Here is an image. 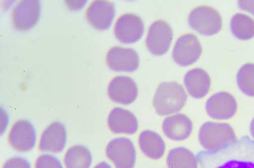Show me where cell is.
Masks as SVG:
<instances>
[{"mask_svg": "<svg viewBox=\"0 0 254 168\" xmlns=\"http://www.w3.org/2000/svg\"><path fill=\"white\" fill-rule=\"evenodd\" d=\"M3 168H31V167L30 163L26 159L14 157L6 161Z\"/></svg>", "mask_w": 254, "mask_h": 168, "instance_id": "obj_25", "label": "cell"}, {"mask_svg": "<svg viewBox=\"0 0 254 168\" xmlns=\"http://www.w3.org/2000/svg\"><path fill=\"white\" fill-rule=\"evenodd\" d=\"M106 61L109 67L116 72H133L139 66V56L134 49L115 46L108 52Z\"/></svg>", "mask_w": 254, "mask_h": 168, "instance_id": "obj_12", "label": "cell"}, {"mask_svg": "<svg viewBox=\"0 0 254 168\" xmlns=\"http://www.w3.org/2000/svg\"><path fill=\"white\" fill-rule=\"evenodd\" d=\"M185 84L188 92L195 99H201L209 92L211 80L209 75L203 69H192L185 77Z\"/></svg>", "mask_w": 254, "mask_h": 168, "instance_id": "obj_18", "label": "cell"}, {"mask_svg": "<svg viewBox=\"0 0 254 168\" xmlns=\"http://www.w3.org/2000/svg\"><path fill=\"white\" fill-rule=\"evenodd\" d=\"M173 36L169 24L163 20H157L149 29L146 39L147 49L155 55H163L169 51Z\"/></svg>", "mask_w": 254, "mask_h": 168, "instance_id": "obj_8", "label": "cell"}, {"mask_svg": "<svg viewBox=\"0 0 254 168\" xmlns=\"http://www.w3.org/2000/svg\"><path fill=\"white\" fill-rule=\"evenodd\" d=\"M67 142L66 128L62 123L54 122L43 133L40 149L42 151L59 153L65 148Z\"/></svg>", "mask_w": 254, "mask_h": 168, "instance_id": "obj_15", "label": "cell"}, {"mask_svg": "<svg viewBox=\"0 0 254 168\" xmlns=\"http://www.w3.org/2000/svg\"><path fill=\"white\" fill-rule=\"evenodd\" d=\"M144 24L141 18L132 13H127L117 20L115 27L116 37L125 44H133L142 37Z\"/></svg>", "mask_w": 254, "mask_h": 168, "instance_id": "obj_9", "label": "cell"}, {"mask_svg": "<svg viewBox=\"0 0 254 168\" xmlns=\"http://www.w3.org/2000/svg\"><path fill=\"white\" fill-rule=\"evenodd\" d=\"M9 143L16 151L28 152L34 148L36 141L35 127L28 120L15 123L10 131Z\"/></svg>", "mask_w": 254, "mask_h": 168, "instance_id": "obj_11", "label": "cell"}, {"mask_svg": "<svg viewBox=\"0 0 254 168\" xmlns=\"http://www.w3.org/2000/svg\"><path fill=\"white\" fill-rule=\"evenodd\" d=\"M190 27L201 35L210 36L216 35L222 28L221 16L214 8L201 6L194 9L188 19Z\"/></svg>", "mask_w": 254, "mask_h": 168, "instance_id": "obj_4", "label": "cell"}, {"mask_svg": "<svg viewBox=\"0 0 254 168\" xmlns=\"http://www.w3.org/2000/svg\"><path fill=\"white\" fill-rule=\"evenodd\" d=\"M108 126L113 132L132 135L137 132L139 124L137 118L131 111L115 108L108 117Z\"/></svg>", "mask_w": 254, "mask_h": 168, "instance_id": "obj_17", "label": "cell"}, {"mask_svg": "<svg viewBox=\"0 0 254 168\" xmlns=\"http://www.w3.org/2000/svg\"><path fill=\"white\" fill-rule=\"evenodd\" d=\"M192 122L188 116L177 114L164 120L162 130L170 139L182 141L190 137L192 133Z\"/></svg>", "mask_w": 254, "mask_h": 168, "instance_id": "obj_16", "label": "cell"}, {"mask_svg": "<svg viewBox=\"0 0 254 168\" xmlns=\"http://www.w3.org/2000/svg\"><path fill=\"white\" fill-rule=\"evenodd\" d=\"M237 78L240 89L247 96L254 97V64L247 63L243 65Z\"/></svg>", "mask_w": 254, "mask_h": 168, "instance_id": "obj_23", "label": "cell"}, {"mask_svg": "<svg viewBox=\"0 0 254 168\" xmlns=\"http://www.w3.org/2000/svg\"><path fill=\"white\" fill-rule=\"evenodd\" d=\"M42 5L38 0H24L15 6L12 20L16 30L27 31L33 29L40 19Z\"/></svg>", "mask_w": 254, "mask_h": 168, "instance_id": "obj_6", "label": "cell"}, {"mask_svg": "<svg viewBox=\"0 0 254 168\" xmlns=\"http://www.w3.org/2000/svg\"><path fill=\"white\" fill-rule=\"evenodd\" d=\"M202 47L196 36L189 34L177 41L172 53L175 62L182 67L193 64L200 57Z\"/></svg>", "mask_w": 254, "mask_h": 168, "instance_id": "obj_7", "label": "cell"}, {"mask_svg": "<svg viewBox=\"0 0 254 168\" xmlns=\"http://www.w3.org/2000/svg\"><path fill=\"white\" fill-rule=\"evenodd\" d=\"M250 131L252 136H253V137L254 138V118L251 122Z\"/></svg>", "mask_w": 254, "mask_h": 168, "instance_id": "obj_28", "label": "cell"}, {"mask_svg": "<svg viewBox=\"0 0 254 168\" xmlns=\"http://www.w3.org/2000/svg\"><path fill=\"white\" fill-rule=\"evenodd\" d=\"M36 168H64L62 163L56 157L51 154H43L36 161Z\"/></svg>", "mask_w": 254, "mask_h": 168, "instance_id": "obj_24", "label": "cell"}, {"mask_svg": "<svg viewBox=\"0 0 254 168\" xmlns=\"http://www.w3.org/2000/svg\"><path fill=\"white\" fill-rule=\"evenodd\" d=\"M138 93L137 85L130 77H117L109 84V96L115 103L125 105L133 103L137 99Z\"/></svg>", "mask_w": 254, "mask_h": 168, "instance_id": "obj_13", "label": "cell"}, {"mask_svg": "<svg viewBox=\"0 0 254 168\" xmlns=\"http://www.w3.org/2000/svg\"><path fill=\"white\" fill-rule=\"evenodd\" d=\"M238 6L242 10L247 11L254 15V1L253 0H240V1H238Z\"/></svg>", "mask_w": 254, "mask_h": 168, "instance_id": "obj_26", "label": "cell"}, {"mask_svg": "<svg viewBox=\"0 0 254 168\" xmlns=\"http://www.w3.org/2000/svg\"><path fill=\"white\" fill-rule=\"evenodd\" d=\"M198 138L201 146L210 152L219 151L238 140L230 125L212 122L202 125L199 128Z\"/></svg>", "mask_w": 254, "mask_h": 168, "instance_id": "obj_3", "label": "cell"}, {"mask_svg": "<svg viewBox=\"0 0 254 168\" xmlns=\"http://www.w3.org/2000/svg\"><path fill=\"white\" fill-rule=\"evenodd\" d=\"M64 161L66 168H90L92 162V153L83 145H74L68 150Z\"/></svg>", "mask_w": 254, "mask_h": 168, "instance_id": "obj_21", "label": "cell"}, {"mask_svg": "<svg viewBox=\"0 0 254 168\" xmlns=\"http://www.w3.org/2000/svg\"><path fill=\"white\" fill-rule=\"evenodd\" d=\"M86 16L88 22L95 29L106 30L110 28L115 18V4L112 2L97 0L90 4Z\"/></svg>", "mask_w": 254, "mask_h": 168, "instance_id": "obj_14", "label": "cell"}, {"mask_svg": "<svg viewBox=\"0 0 254 168\" xmlns=\"http://www.w3.org/2000/svg\"><path fill=\"white\" fill-rule=\"evenodd\" d=\"M237 101L232 95L226 92L216 93L211 96L206 103V113L215 120H228L237 113Z\"/></svg>", "mask_w": 254, "mask_h": 168, "instance_id": "obj_10", "label": "cell"}, {"mask_svg": "<svg viewBox=\"0 0 254 168\" xmlns=\"http://www.w3.org/2000/svg\"><path fill=\"white\" fill-rule=\"evenodd\" d=\"M231 31L236 38L249 40L254 37V20L249 16L237 13L231 20Z\"/></svg>", "mask_w": 254, "mask_h": 168, "instance_id": "obj_22", "label": "cell"}, {"mask_svg": "<svg viewBox=\"0 0 254 168\" xmlns=\"http://www.w3.org/2000/svg\"><path fill=\"white\" fill-rule=\"evenodd\" d=\"M169 168H198L196 156L189 149L183 147L171 150L167 158Z\"/></svg>", "mask_w": 254, "mask_h": 168, "instance_id": "obj_20", "label": "cell"}, {"mask_svg": "<svg viewBox=\"0 0 254 168\" xmlns=\"http://www.w3.org/2000/svg\"><path fill=\"white\" fill-rule=\"evenodd\" d=\"M188 95L181 84L171 82L158 86L154 97L153 106L160 116L179 112L187 103Z\"/></svg>", "mask_w": 254, "mask_h": 168, "instance_id": "obj_2", "label": "cell"}, {"mask_svg": "<svg viewBox=\"0 0 254 168\" xmlns=\"http://www.w3.org/2000/svg\"><path fill=\"white\" fill-rule=\"evenodd\" d=\"M106 156L117 168H133L136 161V150L132 141L120 137L111 140L106 147Z\"/></svg>", "mask_w": 254, "mask_h": 168, "instance_id": "obj_5", "label": "cell"}, {"mask_svg": "<svg viewBox=\"0 0 254 168\" xmlns=\"http://www.w3.org/2000/svg\"><path fill=\"white\" fill-rule=\"evenodd\" d=\"M201 168H254V140L243 136L219 151H201L196 155Z\"/></svg>", "mask_w": 254, "mask_h": 168, "instance_id": "obj_1", "label": "cell"}, {"mask_svg": "<svg viewBox=\"0 0 254 168\" xmlns=\"http://www.w3.org/2000/svg\"><path fill=\"white\" fill-rule=\"evenodd\" d=\"M139 144L142 153L152 160H158L164 156L166 149L164 140L155 131H142L139 137Z\"/></svg>", "mask_w": 254, "mask_h": 168, "instance_id": "obj_19", "label": "cell"}, {"mask_svg": "<svg viewBox=\"0 0 254 168\" xmlns=\"http://www.w3.org/2000/svg\"><path fill=\"white\" fill-rule=\"evenodd\" d=\"M94 168H111V166L106 162L100 163Z\"/></svg>", "mask_w": 254, "mask_h": 168, "instance_id": "obj_27", "label": "cell"}]
</instances>
